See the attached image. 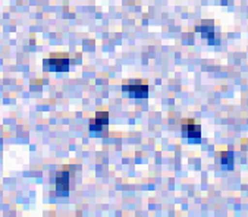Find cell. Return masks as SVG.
<instances>
[{"label":"cell","instance_id":"5","mask_svg":"<svg viewBox=\"0 0 248 217\" xmlns=\"http://www.w3.org/2000/svg\"><path fill=\"white\" fill-rule=\"evenodd\" d=\"M109 125V113L108 112H97L94 119L90 121V131L95 134H102Z\"/></svg>","mask_w":248,"mask_h":217},{"label":"cell","instance_id":"7","mask_svg":"<svg viewBox=\"0 0 248 217\" xmlns=\"http://www.w3.org/2000/svg\"><path fill=\"white\" fill-rule=\"evenodd\" d=\"M220 163L225 169L231 170L233 168V154L231 151H223L220 154Z\"/></svg>","mask_w":248,"mask_h":217},{"label":"cell","instance_id":"6","mask_svg":"<svg viewBox=\"0 0 248 217\" xmlns=\"http://www.w3.org/2000/svg\"><path fill=\"white\" fill-rule=\"evenodd\" d=\"M198 32H202V35H203V38L204 40H209V43H215L213 40H215V27H213V22L212 21H204L202 25H198L197 28H195Z\"/></svg>","mask_w":248,"mask_h":217},{"label":"cell","instance_id":"1","mask_svg":"<svg viewBox=\"0 0 248 217\" xmlns=\"http://www.w3.org/2000/svg\"><path fill=\"white\" fill-rule=\"evenodd\" d=\"M44 71L50 72H68L69 71V58L66 54H52L43 62Z\"/></svg>","mask_w":248,"mask_h":217},{"label":"cell","instance_id":"3","mask_svg":"<svg viewBox=\"0 0 248 217\" xmlns=\"http://www.w3.org/2000/svg\"><path fill=\"white\" fill-rule=\"evenodd\" d=\"M182 135L188 138L189 142H200L202 141V126L195 124L192 119H186L182 124Z\"/></svg>","mask_w":248,"mask_h":217},{"label":"cell","instance_id":"4","mask_svg":"<svg viewBox=\"0 0 248 217\" xmlns=\"http://www.w3.org/2000/svg\"><path fill=\"white\" fill-rule=\"evenodd\" d=\"M69 179H71V172L69 168H63V170L56 173L55 179V188L59 195H66L69 191Z\"/></svg>","mask_w":248,"mask_h":217},{"label":"cell","instance_id":"2","mask_svg":"<svg viewBox=\"0 0 248 217\" xmlns=\"http://www.w3.org/2000/svg\"><path fill=\"white\" fill-rule=\"evenodd\" d=\"M122 90L128 93L132 98H147L148 97V84L144 79H135L131 82H125Z\"/></svg>","mask_w":248,"mask_h":217}]
</instances>
